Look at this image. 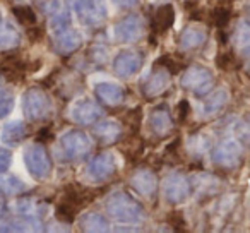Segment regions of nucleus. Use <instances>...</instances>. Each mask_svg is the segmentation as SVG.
Returning a JSON list of instances; mask_svg holds the SVG:
<instances>
[{
	"label": "nucleus",
	"mask_w": 250,
	"mask_h": 233,
	"mask_svg": "<svg viewBox=\"0 0 250 233\" xmlns=\"http://www.w3.org/2000/svg\"><path fill=\"white\" fill-rule=\"evenodd\" d=\"M106 211L115 221L118 223H139L143 219V208L141 204L124 192L110 195L106 201Z\"/></svg>",
	"instance_id": "nucleus-1"
},
{
	"label": "nucleus",
	"mask_w": 250,
	"mask_h": 233,
	"mask_svg": "<svg viewBox=\"0 0 250 233\" xmlns=\"http://www.w3.org/2000/svg\"><path fill=\"white\" fill-rule=\"evenodd\" d=\"M24 165L28 168L29 175L38 180L46 178L52 171V161L42 144H33L24 151Z\"/></svg>",
	"instance_id": "nucleus-2"
},
{
	"label": "nucleus",
	"mask_w": 250,
	"mask_h": 233,
	"mask_svg": "<svg viewBox=\"0 0 250 233\" xmlns=\"http://www.w3.org/2000/svg\"><path fill=\"white\" fill-rule=\"evenodd\" d=\"M22 110L26 117L31 120H42L46 119L52 111V103L50 98L38 87H31L22 98Z\"/></svg>",
	"instance_id": "nucleus-3"
},
{
	"label": "nucleus",
	"mask_w": 250,
	"mask_h": 233,
	"mask_svg": "<svg viewBox=\"0 0 250 233\" xmlns=\"http://www.w3.org/2000/svg\"><path fill=\"white\" fill-rule=\"evenodd\" d=\"M60 148L69 160H79L91 151V139L83 130H70L62 137Z\"/></svg>",
	"instance_id": "nucleus-4"
},
{
	"label": "nucleus",
	"mask_w": 250,
	"mask_h": 233,
	"mask_svg": "<svg viewBox=\"0 0 250 233\" xmlns=\"http://www.w3.org/2000/svg\"><path fill=\"white\" fill-rule=\"evenodd\" d=\"M77 16L86 24H100L106 18V7L103 0H72Z\"/></svg>",
	"instance_id": "nucleus-5"
},
{
	"label": "nucleus",
	"mask_w": 250,
	"mask_h": 233,
	"mask_svg": "<svg viewBox=\"0 0 250 233\" xmlns=\"http://www.w3.org/2000/svg\"><path fill=\"white\" fill-rule=\"evenodd\" d=\"M212 84V76H211V70L206 69V67L201 65H195L192 69H188L187 72L184 74L182 77V86L185 89H190L197 94H202L211 87Z\"/></svg>",
	"instance_id": "nucleus-6"
},
{
	"label": "nucleus",
	"mask_w": 250,
	"mask_h": 233,
	"mask_svg": "<svg viewBox=\"0 0 250 233\" xmlns=\"http://www.w3.org/2000/svg\"><path fill=\"white\" fill-rule=\"evenodd\" d=\"M70 117H72L74 122L81 124V126H89L101 117V108L96 101L84 98V100H79L72 105Z\"/></svg>",
	"instance_id": "nucleus-7"
},
{
	"label": "nucleus",
	"mask_w": 250,
	"mask_h": 233,
	"mask_svg": "<svg viewBox=\"0 0 250 233\" xmlns=\"http://www.w3.org/2000/svg\"><path fill=\"white\" fill-rule=\"evenodd\" d=\"M143 53L136 52V50H125L120 52L113 60V69L118 76L129 77L132 74L139 72V69L143 67Z\"/></svg>",
	"instance_id": "nucleus-8"
},
{
	"label": "nucleus",
	"mask_w": 250,
	"mask_h": 233,
	"mask_svg": "<svg viewBox=\"0 0 250 233\" xmlns=\"http://www.w3.org/2000/svg\"><path fill=\"white\" fill-rule=\"evenodd\" d=\"M240 156H242V148L236 141L229 139V141H223L216 146L214 153H212V158L214 161L219 165V167L225 168H233L238 165Z\"/></svg>",
	"instance_id": "nucleus-9"
},
{
	"label": "nucleus",
	"mask_w": 250,
	"mask_h": 233,
	"mask_svg": "<svg viewBox=\"0 0 250 233\" xmlns=\"http://www.w3.org/2000/svg\"><path fill=\"white\" fill-rule=\"evenodd\" d=\"M115 170H117V163H115V158L111 156L110 153L98 154V156L93 158V160L89 161V165H87V173L96 182L110 178L111 175L115 173Z\"/></svg>",
	"instance_id": "nucleus-10"
},
{
	"label": "nucleus",
	"mask_w": 250,
	"mask_h": 233,
	"mask_svg": "<svg viewBox=\"0 0 250 233\" xmlns=\"http://www.w3.org/2000/svg\"><path fill=\"white\" fill-rule=\"evenodd\" d=\"M113 33H115L117 42L132 43V42H136V40H139L141 35H143V22H141V19L136 18V16H130V18L122 19V21L115 26Z\"/></svg>",
	"instance_id": "nucleus-11"
},
{
	"label": "nucleus",
	"mask_w": 250,
	"mask_h": 233,
	"mask_svg": "<svg viewBox=\"0 0 250 233\" xmlns=\"http://www.w3.org/2000/svg\"><path fill=\"white\" fill-rule=\"evenodd\" d=\"M165 195L170 202H182L190 195V184L182 175H170L165 180Z\"/></svg>",
	"instance_id": "nucleus-12"
},
{
	"label": "nucleus",
	"mask_w": 250,
	"mask_h": 233,
	"mask_svg": "<svg viewBox=\"0 0 250 233\" xmlns=\"http://www.w3.org/2000/svg\"><path fill=\"white\" fill-rule=\"evenodd\" d=\"M130 184H132V187L137 191V194L147 195V197L153 195L158 187V180H156V177H154V173H151V171H147V170L137 171V173L130 178Z\"/></svg>",
	"instance_id": "nucleus-13"
},
{
	"label": "nucleus",
	"mask_w": 250,
	"mask_h": 233,
	"mask_svg": "<svg viewBox=\"0 0 250 233\" xmlns=\"http://www.w3.org/2000/svg\"><path fill=\"white\" fill-rule=\"evenodd\" d=\"M173 21H175L173 5L170 4L161 5V7L156 9V12L153 16V31L156 35H163V33H167L173 26Z\"/></svg>",
	"instance_id": "nucleus-14"
},
{
	"label": "nucleus",
	"mask_w": 250,
	"mask_h": 233,
	"mask_svg": "<svg viewBox=\"0 0 250 233\" xmlns=\"http://www.w3.org/2000/svg\"><path fill=\"white\" fill-rule=\"evenodd\" d=\"M96 94L101 101L108 105H118L124 101V89L115 83H98L96 84Z\"/></svg>",
	"instance_id": "nucleus-15"
},
{
	"label": "nucleus",
	"mask_w": 250,
	"mask_h": 233,
	"mask_svg": "<svg viewBox=\"0 0 250 233\" xmlns=\"http://www.w3.org/2000/svg\"><path fill=\"white\" fill-rule=\"evenodd\" d=\"M81 43H83V38L77 31H72V29H62V31H57V38H55V45L59 48V52L62 53H69L74 52L76 48H79Z\"/></svg>",
	"instance_id": "nucleus-16"
},
{
	"label": "nucleus",
	"mask_w": 250,
	"mask_h": 233,
	"mask_svg": "<svg viewBox=\"0 0 250 233\" xmlns=\"http://www.w3.org/2000/svg\"><path fill=\"white\" fill-rule=\"evenodd\" d=\"M96 137L104 144H111L120 137L122 134V127L118 126L115 120H103L101 124H98L96 129H94Z\"/></svg>",
	"instance_id": "nucleus-17"
},
{
	"label": "nucleus",
	"mask_w": 250,
	"mask_h": 233,
	"mask_svg": "<svg viewBox=\"0 0 250 233\" xmlns=\"http://www.w3.org/2000/svg\"><path fill=\"white\" fill-rule=\"evenodd\" d=\"M168 83H170V79H168L167 70H156V72L144 83V86H143L144 93H146L147 96H156V94L163 93V91L167 89Z\"/></svg>",
	"instance_id": "nucleus-18"
},
{
	"label": "nucleus",
	"mask_w": 250,
	"mask_h": 233,
	"mask_svg": "<svg viewBox=\"0 0 250 233\" xmlns=\"http://www.w3.org/2000/svg\"><path fill=\"white\" fill-rule=\"evenodd\" d=\"M206 42V33L199 26H190L180 36V45L184 48H197Z\"/></svg>",
	"instance_id": "nucleus-19"
},
{
	"label": "nucleus",
	"mask_w": 250,
	"mask_h": 233,
	"mask_svg": "<svg viewBox=\"0 0 250 233\" xmlns=\"http://www.w3.org/2000/svg\"><path fill=\"white\" fill-rule=\"evenodd\" d=\"M26 136V127L22 122H9L2 130V141L7 144H19Z\"/></svg>",
	"instance_id": "nucleus-20"
},
{
	"label": "nucleus",
	"mask_w": 250,
	"mask_h": 233,
	"mask_svg": "<svg viewBox=\"0 0 250 233\" xmlns=\"http://www.w3.org/2000/svg\"><path fill=\"white\" fill-rule=\"evenodd\" d=\"M149 126L158 136H165V134H168L171 129L170 115H168L167 111H154L149 119Z\"/></svg>",
	"instance_id": "nucleus-21"
},
{
	"label": "nucleus",
	"mask_w": 250,
	"mask_h": 233,
	"mask_svg": "<svg viewBox=\"0 0 250 233\" xmlns=\"http://www.w3.org/2000/svg\"><path fill=\"white\" fill-rule=\"evenodd\" d=\"M81 226L86 232H104L108 230V221L104 219V216L98 214V212H89L83 218Z\"/></svg>",
	"instance_id": "nucleus-22"
},
{
	"label": "nucleus",
	"mask_w": 250,
	"mask_h": 233,
	"mask_svg": "<svg viewBox=\"0 0 250 233\" xmlns=\"http://www.w3.org/2000/svg\"><path fill=\"white\" fill-rule=\"evenodd\" d=\"M226 100H228V93L225 89H218L206 100L204 103V111L206 113H214V111L221 110L225 106Z\"/></svg>",
	"instance_id": "nucleus-23"
},
{
	"label": "nucleus",
	"mask_w": 250,
	"mask_h": 233,
	"mask_svg": "<svg viewBox=\"0 0 250 233\" xmlns=\"http://www.w3.org/2000/svg\"><path fill=\"white\" fill-rule=\"evenodd\" d=\"M24 191V184L16 177H0V192L5 195H16Z\"/></svg>",
	"instance_id": "nucleus-24"
},
{
	"label": "nucleus",
	"mask_w": 250,
	"mask_h": 233,
	"mask_svg": "<svg viewBox=\"0 0 250 233\" xmlns=\"http://www.w3.org/2000/svg\"><path fill=\"white\" fill-rule=\"evenodd\" d=\"M19 43V35L14 28L4 26L0 29V48H12Z\"/></svg>",
	"instance_id": "nucleus-25"
},
{
	"label": "nucleus",
	"mask_w": 250,
	"mask_h": 233,
	"mask_svg": "<svg viewBox=\"0 0 250 233\" xmlns=\"http://www.w3.org/2000/svg\"><path fill=\"white\" fill-rule=\"evenodd\" d=\"M12 12H14V16L19 19V22H22V24L31 26L36 22V14L33 12L31 7H28V5H19V7H14L12 9Z\"/></svg>",
	"instance_id": "nucleus-26"
},
{
	"label": "nucleus",
	"mask_w": 250,
	"mask_h": 233,
	"mask_svg": "<svg viewBox=\"0 0 250 233\" xmlns=\"http://www.w3.org/2000/svg\"><path fill=\"white\" fill-rule=\"evenodd\" d=\"M12 106H14V96L7 91H0V119L11 113Z\"/></svg>",
	"instance_id": "nucleus-27"
},
{
	"label": "nucleus",
	"mask_w": 250,
	"mask_h": 233,
	"mask_svg": "<svg viewBox=\"0 0 250 233\" xmlns=\"http://www.w3.org/2000/svg\"><path fill=\"white\" fill-rule=\"evenodd\" d=\"M236 43L238 45H249L250 43V22L242 21L236 28Z\"/></svg>",
	"instance_id": "nucleus-28"
},
{
	"label": "nucleus",
	"mask_w": 250,
	"mask_h": 233,
	"mask_svg": "<svg viewBox=\"0 0 250 233\" xmlns=\"http://www.w3.org/2000/svg\"><path fill=\"white\" fill-rule=\"evenodd\" d=\"M229 21V9H225V5H219V7H216L214 11V22L219 26V28H223V26H226Z\"/></svg>",
	"instance_id": "nucleus-29"
},
{
	"label": "nucleus",
	"mask_w": 250,
	"mask_h": 233,
	"mask_svg": "<svg viewBox=\"0 0 250 233\" xmlns=\"http://www.w3.org/2000/svg\"><path fill=\"white\" fill-rule=\"evenodd\" d=\"M11 165V153L4 148H0V173L5 171Z\"/></svg>",
	"instance_id": "nucleus-30"
},
{
	"label": "nucleus",
	"mask_w": 250,
	"mask_h": 233,
	"mask_svg": "<svg viewBox=\"0 0 250 233\" xmlns=\"http://www.w3.org/2000/svg\"><path fill=\"white\" fill-rule=\"evenodd\" d=\"M115 2H117L120 7H132L137 0H115Z\"/></svg>",
	"instance_id": "nucleus-31"
},
{
	"label": "nucleus",
	"mask_w": 250,
	"mask_h": 233,
	"mask_svg": "<svg viewBox=\"0 0 250 233\" xmlns=\"http://www.w3.org/2000/svg\"><path fill=\"white\" fill-rule=\"evenodd\" d=\"M249 65H250V52H249Z\"/></svg>",
	"instance_id": "nucleus-32"
}]
</instances>
